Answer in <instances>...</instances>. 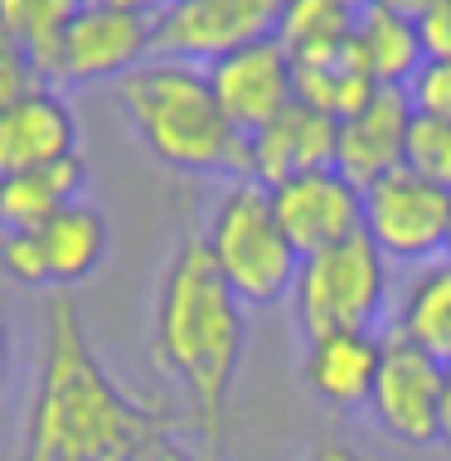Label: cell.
<instances>
[{"label": "cell", "mask_w": 451, "mask_h": 461, "mask_svg": "<svg viewBox=\"0 0 451 461\" xmlns=\"http://www.w3.org/2000/svg\"><path fill=\"white\" fill-rule=\"evenodd\" d=\"M160 438H175V418L122 389L87 340L78 302L68 292H49L15 461H141Z\"/></svg>", "instance_id": "1"}, {"label": "cell", "mask_w": 451, "mask_h": 461, "mask_svg": "<svg viewBox=\"0 0 451 461\" xmlns=\"http://www.w3.org/2000/svg\"><path fill=\"white\" fill-rule=\"evenodd\" d=\"M248 350V306L214 272L199 233L175 243L150 306V359L166 379L180 384L190 428L209 447L229 428L233 379Z\"/></svg>", "instance_id": "2"}, {"label": "cell", "mask_w": 451, "mask_h": 461, "mask_svg": "<svg viewBox=\"0 0 451 461\" xmlns=\"http://www.w3.org/2000/svg\"><path fill=\"white\" fill-rule=\"evenodd\" d=\"M117 103L127 112L136 141L175 176L238 180L248 176V136L229 127L214 103L209 73L180 59H146L117 83Z\"/></svg>", "instance_id": "3"}, {"label": "cell", "mask_w": 451, "mask_h": 461, "mask_svg": "<svg viewBox=\"0 0 451 461\" xmlns=\"http://www.w3.org/2000/svg\"><path fill=\"white\" fill-rule=\"evenodd\" d=\"M199 243H204L214 272L229 282V292L248 311L282 306L292 296L301 253L282 233L277 214H272L267 185H257L248 176L223 180V190L214 194V204L204 214Z\"/></svg>", "instance_id": "4"}, {"label": "cell", "mask_w": 451, "mask_h": 461, "mask_svg": "<svg viewBox=\"0 0 451 461\" xmlns=\"http://www.w3.org/2000/svg\"><path fill=\"white\" fill-rule=\"evenodd\" d=\"M292 316L301 340L340 330H379L393 306V263L365 233L306 253L292 282Z\"/></svg>", "instance_id": "5"}, {"label": "cell", "mask_w": 451, "mask_h": 461, "mask_svg": "<svg viewBox=\"0 0 451 461\" xmlns=\"http://www.w3.org/2000/svg\"><path fill=\"white\" fill-rule=\"evenodd\" d=\"M365 239L393 267H422L432 258H446L451 190L422 180L408 166L365 185Z\"/></svg>", "instance_id": "6"}, {"label": "cell", "mask_w": 451, "mask_h": 461, "mask_svg": "<svg viewBox=\"0 0 451 461\" xmlns=\"http://www.w3.org/2000/svg\"><path fill=\"white\" fill-rule=\"evenodd\" d=\"M156 59V20L117 15V10L87 5L64 30L40 83L49 88H93V83H122L131 68Z\"/></svg>", "instance_id": "7"}, {"label": "cell", "mask_w": 451, "mask_h": 461, "mask_svg": "<svg viewBox=\"0 0 451 461\" xmlns=\"http://www.w3.org/2000/svg\"><path fill=\"white\" fill-rule=\"evenodd\" d=\"M442 379H446V365H437L432 355L388 335L379 379H374V393L365 408L369 422L388 442L412 447V452L442 447Z\"/></svg>", "instance_id": "8"}, {"label": "cell", "mask_w": 451, "mask_h": 461, "mask_svg": "<svg viewBox=\"0 0 451 461\" xmlns=\"http://www.w3.org/2000/svg\"><path fill=\"white\" fill-rule=\"evenodd\" d=\"M282 0H170L156 15V54L209 68L243 44L272 40Z\"/></svg>", "instance_id": "9"}, {"label": "cell", "mask_w": 451, "mask_h": 461, "mask_svg": "<svg viewBox=\"0 0 451 461\" xmlns=\"http://www.w3.org/2000/svg\"><path fill=\"white\" fill-rule=\"evenodd\" d=\"M267 199L282 233L292 239L301 258L365 233V190L355 180H345L335 166L267 185Z\"/></svg>", "instance_id": "10"}, {"label": "cell", "mask_w": 451, "mask_h": 461, "mask_svg": "<svg viewBox=\"0 0 451 461\" xmlns=\"http://www.w3.org/2000/svg\"><path fill=\"white\" fill-rule=\"evenodd\" d=\"M204 73H209L219 112L229 117V127L238 136L262 131L272 117H282L296 103V64L286 59V49L277 40L233 49V54L214 59Z\"/></svg>", "instance_id": "11"}, {"label": "cell", "mask_w": 451, "mask_h": 461, "mask_svg": "<svg viewBox=\"0 0 451 461\" xmlns=\"http://www.w3.org/2000/svg\"><path fill=\"white\" fill-rule=\"evenodd\" d=\"M412 103L403 88H374V97L359 112H349L335 131V170L345 180H355L359 190L393 170H403L408 160V131H412Z\"/></svg>", "instance_id": "12"}, {"label": "cell", "mask_w": 451, "mask_h": 461, "mask_svg": "<svg viewBox=\"0 0 451 461\" xmlns=\"http://www.w3.org/2000/svg\"><path fill=\"white\" fill-rule=\"evenodd\" d=\"M383 330L316 335V340H306V355H301V384L330 413H365L383 365Z\"/></svg>", "instance_id": "13"}, {"label": "cell", "mask_w": 451, "mask_h": 461, "mask_svg": "<svg viewBox=\"0 0 451 461\" xmlns=\"http://www.w3.org/2000/svg\"><path fill=\"white\" fill-rule=\"evenodd\" d=\"M78 136L83 131L68 97L49 83H34L10 107H0V176H20V170L78 156Z\"/></svg>", "instance_id": "14"}, {"label": "cell", "mask_w": 451, "mask_h": 461, "mask_svg": "<svg viewBox=\"0 0 451 461\" xmlns=\"http://www.w3.org/2000/svg\"><path fill=\"white\" fill-rule=\"evenodd\" d=\"M335 131H340V122H330L306 103H292L282 117H272L262 131L248 136V180L277 185L335 166Z\"/></svg>", "instance_id": "15"}, {"label": "cell", "mask_w": 451, "mask_h": 461, "mask_svg": "<svg viewBox=\"0 0 451 461\" xmlns=\"http://www.w3.org/2000/svg\"><path fill=\"white\" fill-rule=\"evenodd\" d=\"M34 253H40V272H44V292H73L87 277H97L112 253V229L107 214L87 199H73L68 209H59L49 223L30 229Z\"/></svg>", "instance_id": "16"}, {"label": "cell", "mask_w": 451, "mask_h": 461, "mask_svg": "<svg viewBox=\"0 0 451 461\" xmlns=\"http://www.w3.org/2000/svg\"><path fill=\"white\" fill-rule=\"evenodd\" d=\"M388 335L432 355L437 365H451V258L408 267V277L393 286Z\"/></svg>", "instance_id": "17"}, {"label": "cell", "mask_w": 451, "mask_h": 461, "mask_svg": "<svg viewBox=\"0 0 451 461\" xmlns=\"http://www.w3.org/2000/svg\"><path fill=\"white\" fill-rule=\"evenodd\" d=\"M349 59L365 68V78L374 88H408V78L422 68L428 49H422L418 20H403L383 5H369V10H355Z\"/></svg>", "instance_id": "18"}, {"label": "cell", "mask_w": 451, "mask_h": 461, "mask_svg": "<svg viewBox=\"0 0 451 461\" xmlns=\"http://www.w3.org/2000/svg\"><path fill=\"white\" fill-rule=\"evenodd\" d=\"M87 185V160L64 156L54 166H34L20 176H0V233H30L49 223L59 209H68L73 199H83Z\"/></svg>", "instance_id": "19"}, {"label": "cell", "mask_w": 451, "mask_h": 461, "mask_svg": "<svg viewBox=\"0 0 451 461\" xmlns=\"http://www.w3.org/2000/svg\"><path fill=\"white\" fill-rule=\"evenodd\" d=\"M349 30H355V10L345 0H282L272 40L286 49L292 64H320L345 54Z\"/></svg>", "instance_id": "20"}, {"label": "cell", "mask_w": 451, "mask_h": 461, "mask_svg": "<svg viewBox=\"0 0 451 461\" xmlns=\"http://www.w3.org/2000/svg\"><path fill=\"white\" fill-rule=\"evenodd\" d=\"M87 5H93V0H0V24H5L10 40L20 44V54L30 59V68L44 73L59 40H64V30Z\"/></svg>", "instance_id": "21"}, {"label": "cell", "mask_w": 451, "mask_h": 461, "mask_svg": "<svg viewBox=\"0 0 451 461\" xmlns=\"http://www.w3.org/2000/svg\"><path fill=\"white\" fill-rule=\"evenodd\" d=\"M374 97V83L365 78V68L345 54L320 59V64H296V103L325 112L330 122H345L349 112H359Z\"/></svg>", "instance_id": "22"}, {"label": "cell", "mask_w": 451, "mask_h": 461, "mask_svg": "<svg viewBox=\"0 0 451 461\" xmlns=\"http://www.w3.org/2000/svg\"><path fill=\"white\" fill-rule=\"evenodd\" d=\"M403 166L418 170L422 180L451 190V117H412Z\"/></svg>", "instance_id": "23"}, {"label": "cell", "mask_w": 451, "mask_h": 461, "mask_svg": "<svg viewBox=\"0 0 451 461\" xmlns=\"http://www.w3.org/2000/svg\"><path fill=\"white\" fill-rule=\"evenodd\" d=\"M403 93L418 117H451V59H422Z\"/></svg>", "instance_id": "24"}, {"label": "cell", "mask_w": 451, "mask_h": 461, "mask_svg": "<svg viewBox=\"0 0 451 461\" xmlns=\"http://www.w3.org/2000/svg\"><path fill=\"white\" fill-rule=\"evenodd\" d=\"M418 34H422L428 59H451V0H437L428 15L418 20Z\"/></svg>", "instance_id": "25"}, {"label": "cell", "mask_w": 451, "mask_h": 461, "mask_svg": "<svg viewBox=\"0 0 451 461\" xmlns=\"http://www.w3.org/2000/svg\"><path fill=\"white\" fill-rule=\"evenodd\" d=\"M40 83V73L30 68V59H5L0 64V107H10L20 93H30Z\"/></svg>", "instance_id": "26"}, {"label": "cell", "mask_w": 451, "mask_h": 461, "mask_svg": "<svg viewBox=\"0 0 451 461\" xmlns=\"http://www.w3.org/2000/svg\"><path fill=\"white\" fill-rule=\"evenodd\" d=\"M301 461H369V456L359 452L355 442H345V438H320Z\"/></svg>", "instance_id": "27"}, {"label": "cell", "mask_w": 451, "mask_h": 461, "mask_svg": "<svg viewBox=\"0 0 451 461\" xmlns=\"http://www.w3.org/2000/svg\"><path fill=\"white\" fill-rule=\"evenodd\" d=\"M93 5L117 10V15H136V20H156L160 10L170 5V0H93Z\"/></svg>", "instance_id": "28"}, {"label": "cell", "mask_w": 451, "mask_h": 461, "mask_svg": "<svg viewBox=\"0 0 451 461\" xmlns=\"http://www.w3.org/2000/svg\"><path fill=\"white\" fill-rule=\"evenodd\" d=\"M141 461H204L199 452H190V447H180L175 438H160L156 447H150V452L141 456Z\"/></svg>", "instance_id": "29"}, {"label": "cell", "mask_w": 451, "mask_h": 461, "mask_svg": "<svg viewBox=\"0 0 451 461\" xmlns=\"http://www.w3.org/2000/svg\"><path fill=\"white\" fill-rule=\"evenodd\" d=\"M10 359H15V335H10V316H5V306H0V393H5V384H10Z\"/></svg>", "instance_id": "30"}, {"label": "cell", "mask_w": 451, "mask_h": 461, "mask_svg": "<svg viewBox=\"0 0 451 461\" xmlns=\"http://www.w3.org/2000/svg\"><path fill=\"white\" fill-rule=\"evenodd\" d=\"M374 5L393 10V15H403V20H422V15L437 5V0H374Z\"/></svg>", "instance_id": "31"}, {"label": "cell", "mask_w": 451, "mask_h": 461, "mask_svg": "<svg viewBox=\"0 0 451 461\" xmlns=\"http://www.w3.org/2000/svg\"><path fill=\"white\" fill-rule=\"evenodd\" d=\"M442 447L451 452V365H446V379H442Z\"/></svg>", "instance_id": "32"}, {"label": "cell", "mask_w": 451, "mask_h": 461, "mask_svg": "<svg viewBox=\"0 0 451 461\" xmlns=\"http://www.w3.org/2000/svg\"><path fill=\"white\" fill-rule=\"evenodd\" d=\"M5 59H24V54H20V44L10 40V30L0 24V64H5Z\"/></svg>", "instance_id": "33"}, {"label": "cell", "mask_w": 451, "mask_h": 461, "mask_svg": "<svg viewBox=\"0 0 451 461\" xmlns=\"http://www.w3.org/2000/svg\"><path fill=\"white\" fill-rule=\"evenodd\" d=\"M345 5H349V10H369L374 0H345Z\"/></svg>", "instance_id": "34"}, {"label": "cell", "mask_w": 451, "mask_h": 461, "mask_svg": "<svg viewBox=\"0 0 451 461\" xmlns=\"http://www.w3.org/2000/svg\"><path fill=\"white\" fill-rule=\"evenodd\" d=\"M446 258H451V243H446Z\"/></svg>", "instance_id": "35"}]
</instances>
